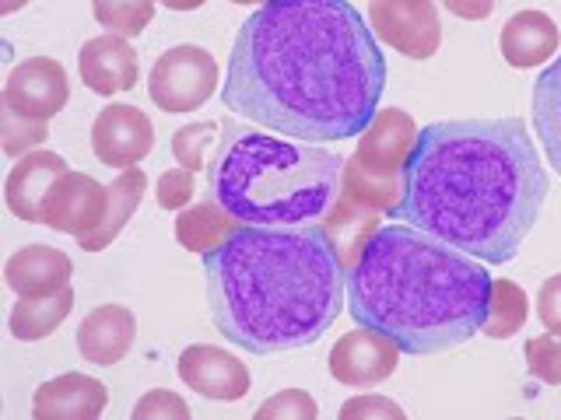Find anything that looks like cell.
<instances>
[{"label":"cell","mask_w":561,"mask_h":420,"mask_svg":"<svg viewBox=\"0 0 561 420\" xmlns=\"http://www.w3.org/2000/svg\"><path fill=\"white\" fill-rule=\"evenodd\" d=\"M70 308H75V291L70 288L57 294H43V298H18L8 315V329H11V337L22 343L46 340L49 332L67 319Z\"/></svg>","instance_id":"24"},{"label":"cell","mask_w":561,"mask_h":420,"mask_svg":"<svg viewBox=\"0 0 561 420\" xmlns=\"http://www.w3.org/2000/svg\"><path fill=\"white\" fill-rule=\"evenodd\" d=\"M558 46H561V32L551 22V14H543V11H516L502 25V35H499L502 57L516 70H530V67L554 60Z\"/></svg>","instance_id":"19"},{"label":"cell","mask_w":561,"mask_h":420,"mask_svg":"<svg viewBox=\"0 0 561 420\" xmlns=\"http://www.w3.org/2000/svg\"><path fill=\"white\" fill-rule=\"evenodd\" d=\"M443 8L463 22H484L495 11V0H443Z\"/></svg>","instance_id":"35"},{"label":"cell","mask_w":561,"mask_h":420,"mask_svg":"<svg viewBox=\"0 0 561 420\" xmlns=\"http://www.w3.org/2000/svg\"><path fill=\"white\" fill-rule=\"evenodd\" d=\"M154 148V127L137 105L113 102L92 122V151L110 168H134Z\"/></svg>","instance_id":"11"},{"label":"cell","mask_w":561,"mask_h":420,"mask_svg":"<svg viewBox=\"0 0 561 420\" xmlns=\"http://www.w3.org/2000/svg\"><path fill=\"white\" fill-rule=\"evenodd\" d=\"M193 192H197V183H193L190 168H165L162 179H158V207L162 210H186L193 203Z\"/></svg>","instance_id":"32"},{"label":"cell","mask_w":561,"mask_h":420,"mask_svg":"<svg viewBox=\"0 0 561 420\" xmlns=\"http://www.w3.org/2000/svg\"><path fill=\"white\" fill-rule=\"evenodd\" d=\"M67 98H70L67 70L60 60L49 57H28L25 63H18L4 84V102L32 119H53L57 113H64Z\"/></svg>","instance_id":"12"},{"label":"cell","mask_w":561,"mask_h":420,"mask_svg":"<svg viewBox=\"0 0 561 420\" xmlns=\"http://www.w3.org/2000/svg\"><path fill=\"white\" fill-rule=\"evenodd\" d=\"M386 92L373 25L347 0H267L242 22L221 98L256 127L333 144L355 140Z\"/></svg>","instance_id":"1"},{"label":"cell","mask_w":561,"mask_h":420,"mask_svg":"<svg viewBox=\"0 0 561 420\" xmlns=\"http://www.w3.org/2000/svg\"><path fill=\"white\" fill-rule=\"evenodd\" d=\"M316 224H320V232L327 235L330 249H333V256L341 259L344 270L355 267L362 249L368 245V238H373L382 228L379 210L365 207L358 200H351V197H344V192L330 203V210Z\"/></svg>","instance_id":"20"},{"label":"cell","mask_w":561,"mask_h":420,"mask_svg":"<svg viewBox=\"0 0 561 420\" xmlns=\"http://www.w3.org/2000/svg\"><path fill=\"white\" fill-rule=\"evenodd\" d=\"M239 224L242 221L228 214L215 197H207L180 210V218H175V242H180L186 253L207 256L210 249H218Z\"/></svg>","instance_id":"22"},{"label":"cell","mask_w":561,"mask_h":420,"mask_svg":"<svg viewBox=\"0 0 561 420\" xmlns=\"http://www.w3.org/2000/svg\"><path fill=\"white\" fill-rule=\"evenodd\" d=\"M180 378L215 402H239L250 393V368L215 343H193L180 354Z\"/></svg>","instance_id":"13"},{"label":"cell","mask_w":561,"mask_h":420,"mask_svg":"<svg viewBox=\"0 0 561 420\" xmlns=\"http://www.w3.org/2000/svg\"><path fill=\"white\" fill-rule=\"evenodd\" d=\"M316 417H320V407H316V399L306 389H285L256 410V420H316Z\"/></svg>","instance_id":"30"},{"label":"cell","mask_w":561,"mask_h":420,"mask_svg":"<svg viewBox=\"0 0 561 420\" xmlns=\"http://www.w3.org/2000/svg\"><path fill=\"white\" fill-rule=\"evenodd\" d=\"M105 207H110V186L84 172H64L46 192L43 224L81 242L102 224Z\"/></svg>","instance_id":"10"},{"label":"cell","mask_w":561,"mask_h":420,"mask_svg":"<svg viewBox=\"0 0 561 420\" xmlns=\"http://www.w3.org/2000/svg\"><path fill=\"white\" fill-rule=\"evenodd\" d=\"M523 358H526V372L534 378H540L543 385H561V340L554 332L526 340Z\"/></svg>","instance_id":"29"},{"label":"cell","mask_w":561,"mask_h":420,"mask_svg":"<svg viewBox=\"0 0 561 420\" xmlns=\"http://www.w3.org/2000/svg\"><path fill=\"white\" fill-rule=\"evenodd\" d=\"M218 122H186V127H180L172 133V154L175 162H180L183 168L197 172V168H207V151L218 148Z\"/></svg>","instance_id":"28"},{"label":"cell","mask_w":561,"mask_h":420,"mask_svg":"<svg viewBox=\"0 0 561 420\" xmlns=\"http://www.w3.org/2000/svg\"><path fill=\"white\" fill-rule=\"evenodd\" d=\"M64 172H70V165L57 151L35 148V151H28L22 158H14V168L8 172V183H4L8 210L14 218L28 221V224H43L46 192L53 189V183H57Z\"/></svg>","instance_id":"14"},{"label":"cell","mask_w":561,"mask_h":420,"mask_svg":"<svg viewBox=\"0 0 561 420\" xmlns=\"http://www.w3.org/2000/svg\"><path fill=\"white\" fill-rule=\"evenodd\" d=\"M137 337V319L127 305H99L78 326V354L88 364L113 368L130 354Z\"/></svg>","instance_id":"17"},{"label":"cell","mask_w":561,"mask_h":420,"mask_svg":"<svg viewBox=\"0 0 561 420\" xmlns=\"http://www.w3.org/2000/svg\"><path fill=\"white\" fill-rule=\"evenodd\" d=\"M158 4H165L169 11H197L204 8V0H158Z\"/></svg>","instance_id":"36"},{"label":"cell","mask_w":561,"mask_h":420,"mask_svg":"<svg viewBox=\"0 0 561 420\" xmlns=\"http://www.w3.org/2000/svg\"><path fill=\"white\" fill-rule=\"evenodd\" d=\"M78 70H81V81L88 84V92L113 98L119 92H130L137 84V52L130 39L105 32L81 46Z\"/></svg>","instance_id":"15"},{"label":"cell","mask_w":561,"mask_h":420,"mask_svg":"<svg viewBox=\"0 0 561 420\" xmlns=\"http://www.w3.org/2000/svg\"><path fill=\"white\" fill-rule=\"evenodd\" d=\"M43 140H49V119L22 116L8 102H0V148L8 158H22L39 148Z\"/></svg>","instance_id":"27"},{"label":"cell","mask_w":561,"mask_h":420,"mask_svg":"<svg viewBox=\"0 0 561 420\" xmlns=\"http://www.w3.org/2000/svg\"><path fill=\"white\" fill-rule=\"evenodd\" d=\"M110 393L92 375L64 372L57 378L43 382L32 396V417L35 420H95L102 417Z\"/></svg>","instance_id":"16"},{"label":"cell","mask_w":561,"mask_h":420,"mask_svg":"<svg viewBox=\"0 0 561 420\" xmlns=\"http://www.w3.org/2000/svg\"><path fill=\"white\" fill-rule=\"evenodd\" d=\"M537 319L543 323V329L561 337V273L548 277L537 291Z\"/></svg>","instance_id":"34"},{"label":"cell","mask_w":561,"mask_h":420,"mask_svg":"<svg viewBox=\"0 0 561 420\" xmlns=\"http://www.w3.org/2000/svg\"><path fill=\"white\" fill-rule=\"evenodd\" d=\"M145 192H148L145 168H123L110 183V207H105L102 224L88 238H81V249L84 253H102L105 245H113L123 228H127V221L134 218V210L140 207V200H145Z\"/></svg>","instance_id":"21"},{"label":"cell","mask_w":561,"mask_h":420,"mask_svg":"<svg viewBox=\"0 0 561 420\" xmlns=\"http://www.w3.org/2000/svg\"><path fill=\"white\" fill-rule=\"evenodd\" d=\"M344 158L228 119L207 162V189L242 224L302 228L341 197Z\"/></svg>","instance_id":"5"},{"label":"cell","mask_w":561,"mask_h":420,"mask_svg":"<svg viewBox=\"0 0 561 420\" xmlns=\"http://www.w3.org/2000/svg\"><path fill=\"white\" fill-rule=\"evenodd\" d=\"M526 315H530V298L516 284V280H495L491 277L488 291V312L481 323V337L488 340H508L523 329Z\"/></svg>","instance_id":"25"},{"label":"cell","mask_w":561,"mask_h":420,"mask_svg":"<svg viewBox=\"0 0 561 420\" xmlns=\"http://www.w3.org/2000/svg\"><path fill=\"white\" fill-rule=\"evenodd\" d=\"M368 25H373L376 39L411 60L435 57L438 43H443L435 0H368Z\"/></svg>","instance_id":"8"},{"label":"cell","mask_w":561,"mask_h":420,"mask_svg":"<svg viewBox=\"0 0 561 420\" xmlns=\"http://www.w3.org/2000/svg\"><path fill=\"white\" fill-rule=\"evenodd\" d=\"M204 280L218 332L250 354L316 343L347 302V270L320 224H239L204 256Z\"/></svg>","instance_id":"3"},{"label":"cell","mask_w":561,"mask_h":420,"mask_svg":"<svg viewBox=\"0 0 561 420\" xmlns=\"http://www.w3.org/2000/svg\"><path fill=\"white\" fill-rule=\"evenodd\" d=\"M218 63L201 46H172L154 60L148 74V95L162 113H197L218 92Z\"/></svg>","instance_id":"7"},{"label":"cell","mask_w":561,"mask_h":420,"mask_svg":"<svg viewBox=\"0 0 561 420\" xmlns=\"http://www.w3.org/2000/svg\"><path fill=\"white\" fill-rule=\"evenodd\" d=\"M70 273H75L70 256L43 242L22 245V249L11 253V259L4 262V280L18 298L57 294L70 288Z\"/></svg>","instance_id":"18"},{"label":"cell","mask_w":561,"mask_h":420,"mask_svg":"<svg viewBox=\"0 0 561 420\" xmlns=\"http://www.w3.org/2000/svg\"><path fill=\"white\" fill-rule=\"evenodd\" d=\"M543 200L548 172L526 119H443L417 130L390 218L499 267L530 238Z\"/></svg>","instance_id":"2"},{"label":"cell","mask_w":561,"mask_h":420,"mask_svg":"<svg viewBox=\"0 0 561 420\" xmlns=\"http://www.w3.org/2000/svg\"><path fill=\"white\" fill-rule=\"evenodd\" d=\"M232 4H256L260 8V4H267V0H232Z\"/></svg>","instance_id":"38"},{"label":"cell","mask_w":561,"mask_h":420,"mask_svg":"<svg viewBox=\"0 0 561 420\" xmlns=\"http://www.w3.org/2000/svg\"><path fill=\"white\" fill-rule=\"evenodd\" d=\"M154 4L158 0H92V14L102 28L123 35V39H134L151 25Z\"/></svg>","instance_id":"26"},{"label":"cell","mask_w":561,"mask_h":420,"mask_svg":"<svg viewBox=\"0 0 561 420\" xmlns=\"http://www.w3.org/2000/svg\"><path fill=\"white\" fill-rule=\"evenodd\" d=\"M530 109H534V133L540 140V148L548 154L551 168L561 175V57H554L534 81Z\"/></svg>","instance_id":"23"},{"label":"cell","mask_w":561,"mask_h":420,"mask_svg":"<svg viewBox=\"0 0 561 420\" xmlns=\"http://www.w3.org/2000/svg\"><path fill=\"white\" fill-rule=\"evenodd\" d=\"M491 273L453 245L411 224H382L347 270V312L425 358L463 347L481 332Z\"/></svg>","instance_id":"4"},{"label":"cell","mask_w":561,"mask_h":420,"mask_svg":"<svg viewBox=\"0 0 561 420\" xmlns=\"http://www.w3.org/2000/svg\"><path fill=\"white\" fill-rule=\"evenodd\" d=\"M403 350L382 337L373 326H358L337 337L330 350V375L347 389H376L386 378H393Z\"/></svg>","instance_id":"9"},{"label":"cell","mask_w":561,"mask_h":420,"mask_svg":"<svg viewBox=\"0 0 561 420\" xmlns=\"http://www.w3.org/2000/svg\"><path fill=\"white\" fill-rule=\"evenodd\" d=\"M134 420H190V407L183 396L169 389H151L134 407Z\"/></svg>","instance_id":"31"},{"label":"cell","mask_w":561,"mask_h":420,"mask_svg":"<svg viewBox=\"0 0 561 420\" xmlns=\"http://www.w3.org/2000/svg\"><path fill=\"white\" fill-rule=\"evenodd\" d=\"M28 4V0H0V14H14V11H22Z\"/></svg>","instance_id":"37"},{"label":"cell","mask_w":561,"mask_h":420,"mask_svg":"<svg viewBox=\"0 0 561 420\" xmlns=\"http://www.w3.org/2000/svg\"><path fill=\"white\" fill-rule=\"evenodd\" d=\"M417 122L403 109H379L358 133V148L344 158L341 192L365 207L390 214L403 200V168L414 151Z\"/></svg>","instance_id":"6"},{"label":"cell","mask_w":561,"mask_h":420,"mask_svg":"<svg viewBox=\"0 0 561 420\" xmlns=\"http://www.w3.org/2000/svg\"><path fill=\"white\" fill-rule=\"evenodd\" d=\"M341 420H403V410L386 396H355L341 407Z\"/></svg>","instance_id":"33"}]
</instances>
